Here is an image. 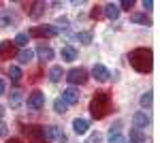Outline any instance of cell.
<instances>
[{"label": "cell", "mask_w": 160, "mask_h": 143, "mask_svg": "<svg viewBox=\"0 0 160 143\" xmlns=\"http://www.w3.org/2000/svg\"><path fill=\"white\" fill-rule=\"evenodd\" d=\"M132 124H135V128L143 130V128L149 126V115L145 113V111H137L135 115H132Z\"/></svg>", "instance_id": "9"}, {"label": "cell", "mask_w": 160, "mask_h": 143, "mask_svg": "<svg viewBox=\"0 0 160 143\" xmlns=\"http://www.w3.org/2000/svg\"><path fill=\"white\" fill-rule=\"evenodd\" d=\"M28 41H30V36H28V32H19V34L15 36V41H13V45H17V47H24L28 45Z\"/></svg>", "instance_id": "23"}, {"label": "cell", "mask_w": 160, "mask_h": 143, "mask_svg": "<svg viewBox=\"0 0 160 143\" xmlns=\"http://www.w3.org/2000/svg\"><path fill=\"white\" fill-rule=\"evenodd\" d=\"M152 100H154V94H152V92H145V94L141 96V107L149 109V107H152Z\"/></svg>", "instance_id": "25"}, {"label": "cell", "mask_w": 160, "mask_h": 143, "mask_svg": "<svg viewBox=\"0 0 160 143\" xmlns=\"http://www.w3.org/2000/svg\"><path fill=\"white\" fill-rule=\"evenodd\" d=\"M132 4H135L132 0H122V2H120L118 7H120V11H122V9H126V11H130V9H132Z\"/></svg>", "instance_id": "30"}, {"label": "cell", "mask_w": 160, "mask_h": 143, "mask_svg": "<svg viewBox=\"0 0 160 143\" xmlns=\"http://www.w3.org/2000/svg\"><path fill=\"white\" fill-rule=\"evenodd\" d=\"M100 15H102V11H100V7H94V9H92V13H90V17H92V19H98Z\"/></svg>", "instance_id": "32"}, {"label": "cell", "mask_w": 160, "mask_h": 143, "mask_svg": "<svg viewBox=\"0 0 160 143\" xmlns=\"http://www.w3.org/2000/svg\"><path fill=\"white\" fill-rule=\"evenodd\" d=\"M88 128H90L88 120H83V118H77V120H73V130L77 132V135H86V132H88Z\"/></svg>", "instance_id": "12"}, {"label": "cell", "mask_w": 160, "mask_h": 143, "mask_svg": "<svg viewBox=\"0 0 160 143\" xmlns=\"http://www.w3.org/2000/svg\"><path fill=\"white\" fill-rule=\"evenodd\" d=\"M128 143H145V135H143V130L132 128V130H130V137H128Z\"/></svg>", "instance_id": "18"}, {"label": "cell", "mask_w": 160, "mask_h": 143, "mask_svg": "<svg viewBox=\"0 0 160 143\" xmlns=\"http://www.w3.org/2000/svg\"><path fill=\"white\" fill-rule=\"evenodd\" d=\"M9 100H11V107H19L22 105V94L19 92H11L9 94Z\"/></svg>", "instance_id": "27"}, {"label": "cell", "mask_w": 160, "mask_h": 143, "mask_svg": "<svg viewBox=\"0 0 160 143\" xmlns=\"http://www.w3.org/2000/svg\"><path fill=\"white\" fill-rule=\"evenodd\" d=\"M66 81L71 85H83L88 81V71L81 69V66H75V69H71L66 73Z\"/></svg>", "instance_id": "4"}, {"label": "cell", "mask_w": 160, "mask_h": 143, "mask_svg": "<svg viewBox=\"0 0 160 143\" xmlns=\"http://www.w3.org/2000/svg\"><path fill=\"white\" fill-rule=\"evenodd\" d=\"M47 137H49V141H58V143H66V139H68L60 126H47Z\"/></svg>", "instance_id": "7"}, {"label": "cell", "mask_w": 160, "mask_h": 143, "mask_svg": "<svg viewBox=\"0 0 160 143\" xmlns=\"http://www.w3.org/2000/svg\"><path fill=\"white\" fill-rule=\"evenodd\" d=\"M102 13H105L109 19H118V17H120V7L113 4V2H109V4H105V11Z\"/></svg>", "instance_id": "16"}, {"label": "cell", "mask_w": 160, "mask_h": 143, "mask_svg": "<svg viewBox=\"0 0 160 143\" xmlns=\"http://www.w3.org/2000/svg\"><path fill=\"white\" fill-rule=\"evenodd\" d=\"M26 105H28L30 111H38V109H43V107H45V94H43L41 90H34L32 94H28Z\"/></svg>", "instance_id": "5"}, {"label": "cell", "mask_w": 160, "mask_h": 143, "mask_svg": "<svg viewBox=\"0 0 160 143\" xmlns=\"http://www.w3.org/2000/svg\"><path fill=\"white\" fill-rule=\"evenodd\" d=\"M92 77H94L96 81H109L111 73L107 71L102 64H94V66H92Z\"/></svg>", "instance_id": "10"}, {"label": "cell", "mask_w": 160, "mask_h": 143, "mask_svg": "<svg viewBox=\"0 0 160 143\" xmlns=\"http://www.w3.org/2000/svg\"><path fill=\"white\" fill-rule=\"evenodd\" d=\"M7 135H9V126L4 122H0V137H7Z\"/></svg>", "instance_id": "33"}, {"label": "cell", "mask_w": 160, "mask_h": 143, "mask_svg": "<svg viewBox=\"0 0 160 143\" xmlns=\"http://www.w3.org/2000/svg\"><path fill=\"white\" fill-rule=\"evenodd\" d=\"M30 7H32L30 17H32V19H37V17H41V15H43V11H45V7H47V4H45V2H32Z\"/></svg>", "instance_id": "17"}, {"label": "cell", "mask_w": 160, "mask_h": 143, "mask_svg": "<svg viewBox=\"0 0 160 143\" xmlns=\"http://www.w3.org/2000/svg\"><path fill=\"white\" fill-rule=\"evenodd\" d=\"M2 113H4V109H2V107H0V118H2Z\"/></svg>", "instance_id": "37"}, {"label": "cell", "mask_w": 160, "mask_h": 143, "mask_svg": "<svg viewBox=\"0 0 160 143\" xmlns=\"http://www.w3.org/2000/svg\"><path fill=\"white\" fill-rule=\"evenodd\" d=\"M107 143H126V139L122 135H109V141Z\"/></svg>", "instance_id": "29"}, {"label": "cell", "mask_w": 160, "mask_h": 143, "mask_svg": "<svg viewBox=\"0 0 160 143\" xmlns=\"http://www.w3.org/2000/svg\"><path fill=\"white\" fill-rule=\"evenodd\" d=\"M4 88H7V84H4V81H2V79H0V96L4 94Z\"/></svg>", "instance_id": "35"}, {"label": "cell", "mask_w": 160, "mask_h": 143, "mask_svg": "<svg viewBox=\"0 0 160 143\" xmlns=\"http://www.w3.org/2000/svg\"><path fill=\"white\" fill-rule=\"evenodd\" d=\"M141 4H143V9H145V11H149V9H154V2H152V0H143Z\"/></svg>", "instance_id": "34"}, {"label": "cell", "mask_w": 160, "mask_h": 143, "mask_svg": "<svg viewBox=\"0 0 160 143\" xmlns=\"http://www.w3.org/2000/svg\"><path fill=\"white\" fill-rule=\"evenodd\" d=\"M83 143H100V132H92Z\"/></svg>", "instance_id": "28"}, {"label": "cell", "mask_w": 160, "mask_h": 143, "mask_svg": "<svg viewBox=\"0 0 160 143\" xmlns=\"http://www.w3.org/2000/svg\"><path fill=\"white\" fill-rule=\"evenodd\" d=\"M32 58H34V51H32V49H22L19 56H17V60H19L22 64H30Z\"/></svg>", "instance_id": "20"}, {"label": "cell", "mask_w": 160, "mask_h": 143, "mask_svg": "<svg viewBox=\"0 0 160 143\" xmlns=\"http://www.w3.org/2000/svg\"><path fill=\"white\" fill-rule=\"evenodd\" d=\"M37 56L43 60V62L53 60V49H51V47H45V45H38V47H37Z\"/></svg>", "instance_id": "15"}, {"label": "cell", "mask_w": 160, "mask_h": 143, "mask_svg": "<svg viewBox=\"0 0 160 143\" xmlns=\"http://www.w3.org/2000/svg\"><path fill=\"white\" fill-rule=\"evenodd\" d=\"M66 109H68V105H66L62 98H56V100H53V111H56V113L64 115V113H66Z\"/></svg>", "instance_id": "24"}, {"label": "cell", "mask_w": 160, "mask_h": 143, "mask_svg": "<svg viewBox=\"0 0 160 143\" xmlns=\"http://www.w3.org/2000/svg\"><path fill=\"white\" fill-rule=\"evenodd\" d=\"M13 51H15V45L11 41H2L0 43V58H11Z\"/></svg>", "instance_id": "13"}, {"label": "cell", "mask_w": 160, "mask_h": 143, "mask_svg": "<svg viewBox=\"0 0 160 143\" xmlns=\"http://www.w3.org/2000/svg\"><path fill=\"white\" fill-rule=\"evenodd\" d=\"M62 77H64V71H62V66H51L49 69V79L53 84H58Z\"/></svg>", "instance_id": "21"}, {"label": "cell", "mask_w": 160, "mask_h": 143, "mask_svg": "<svg viewBox=\"0 0 160 143\" xmlns=\"http://www.w3.org/2000/svg\"><path fill=\"white\" fill-rule=\"evenodd\" d=\"M130 22H135V24H141V26H152L148 15H143V13H132L130 15Z\"/></svg>", "instance_id": "19"}, {"label": "cell", "mask_w": 160, "mask_h": 143, "mask_svg": "<svg viewBox=\"0 0 160 143\" xmlns=\"http://www.w3.org/2000/svg\"><path fill=\"white\" fill-rule=\"evenodd\" d=\"M11 24H15V15L11 11H0V28H9Z\"/></svg>", "instance_id": "14"}, {"label": "cell", "mask_w": 160, "mask_h": 143, "mask_svg": "<svg viewBox=\"0 0 160 143\" xmlns=\"http://www.w3.org/2000/svg\"><path fill=\"white\" fill-rule=\"evenodd\" d=\"M60 56H62V62H73V60H77V49L71 47V45H64Z\"/></svg>", "instance_id": "11"}, {"label": "cell", "mask_w": 160, "mask_h": 143, "mask_svg": "<svg viewBox=\"0 0 160 143\" xmlns=\"http://www.w3.org/2000/svg\"><path fill=\"white\" fill-rule=\"evenodd\" d=\"M120 128H122V122H115L109 128V135H120Z\"/></svg>", "instance_id": "31"}, {"label": "cell", "mask_w": 160, "mask_h": 143, "mask_svg": "<svg viewBox=\"0 0 160 143\" xmlns=\"http://www.w3.org/2000/svg\"><path fill=\"white\" fill-rule=\"evenodd\" d=\"M128 60H130V66L137 73H152V66H154V62H152V49H148V47L132 49Z\"/></svg>", "instance_id": "1"}, {"label": "cell", "mask_w": 160, "mask_h": 143, "mask_svg": "<svg viewBox=\"0 0 160 143\" xmlns=\"http://www.w3.org/2000/svg\"><path fill=\"white\" fill-rule=\"evenodd\" d=\"M22 132L28 137L30 143H49V137H47V128L45 126L28 124V126H22Z\"/></svg>", "instance_id": "3"}, {"label": "cell", "mask_w": 160, "mask_h": 143, "mask_svg": "<svg viewBox=\"0 0 160 143\" xmlns=\"http://www.w3.org/2000/svg\"><path fill=\"white\" fill-rule=\"evenodd\" d=\"M79 98H81V94H79V90H75V88H66V90L62 92V100H64L66 105H77Z\"/></svg>", "instance_id": "8"}, {"label": "cell", "mask_w": 160, "mask_h": 143, "mask_svg": "<svg viewBox=\"0 0 160 143\" xmlns=\"http://www.w3.org/2000/svg\"><path fill=\"white\" fill-rule=\"evenodd\" d=\"M7 143H22V141H19V139H9Z\"/></svg>", "instance_id": "36"}, {"label": "cell", "mask_w": 160, "mask_h": 143, "mask_svg": "<svg viewBox=\"0 0 160 143\" xmlns=\"http://www.w3.org/2000/svg\"><path fill=\"white\" fill-rule=\"evenodd\" d=\"M111 111V96L107 92H96L90 103V113L94 120H102Z\"/></svg>", "instance_id": "2"}, {"label": "cell", "mask_w": 160, "mask_h": 143, "mask_svg": "<svg viewBox=\"0 0 160 143\" xmlns=\"http://www.w3.org/2000/svg\"><path fill=\"white\" fill-rule=\"evenodd\" d=\"M9 77H11L13 84H19L22 77H24V75H22V69H19V66H9Z\"/></svg>", "instance_id": "22"}, {"label": "cell", "mask_w": 160, "mask_h": 143, "mask_svg": "<svg viewBox=\"0 0 160 143\" xmlns=\"http://www.w3.org/2000/svg\"><path fill=\"white\" fill-rule=\"evenodd\" d=\"M77 41L83 43V45H90V43H92V32H79V34H77Z\"/></svg>", "instance_id": "26"}, {"label": "cell", "mask_w": 160, "mask_h": 143, "mask_svg": "<svg viewBox=\"0 0 160 143\" xmlns=\"http://www.w3.org/2000/svg\"><path fill=\"white\" fill-rule=\"evenodd\" d=\"M60 34V28L58 26H37V28H32L30 32H28V36H56Z\"/></svg>", "instance_id": "6"}]
</instances>
